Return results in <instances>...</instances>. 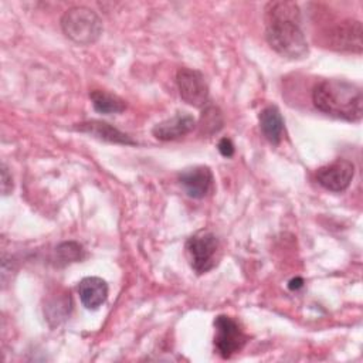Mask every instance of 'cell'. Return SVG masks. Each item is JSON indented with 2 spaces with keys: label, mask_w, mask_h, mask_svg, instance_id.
<instances>
[{
  "label": "cell",
  "mask_w": 363,
  "mask_h": 363,
  "mask_svg": "<svg viewBox=\"0 0 363 363\" xmlns=\"http://www.w3.org/2000/svg\"><path fill=\"white\" fill-rule=\"evenodd\" d=\"M265 38L269 47L288 60L306 57L309 48L301 28V10L294 1H269L265 6Z\"/></svg>",
  "instance_id": "6da1fadb"
},
{
  "label": "cell",
  "mask_w": 363,
  "mask_h": 363,
  "mask_svg": "<svg viewBox=\"0 0 363 363\" xmlns=\"http://www.w3.org/2000/svg\"><path fill=\"white\" fill-rule=\"evenodd\" d=\"M313 105L323 113L357 122L363 115L362 88L346 79H323L312 91Z\"/></svg>",
  "instance_id": "7a4b0ae2"
},
{
  "label": "cell",
  "mask_w": 363,
  "mask_h": 363,
  "mask_svg": "<svg viewBox=\"0 0 363 363\" xmlns=\"http://www.w3.org/2000/svg\"><path fill=\"white\" fill-rule=\"evenodd\" d=\"M61 28L74 43L91 45L102 34V21L94 10L85 6H75L62 14Z\"/></svg>",
  "instance_id": "3957f363"
},
{
  "label": "cell",
  "mask_w": 363,
  "mask_h": 363,
  "mask_svg": "<svg viewBox=\"0 0 363 363\" xmlns=\"http://www.w3.org/2000/svg\"><path fill=\"white\" fill-rule=\"evenodd\" d=\"M220 244L217 237L208 230L194 233L186 241V254L191 269L197 274H206L217 264V252Z\"/></svg>",
  "instance_id": "277c9868"
},
{
  "label": "cell",
  "mask_w": 363,
  "mask_h": 363,
  "mask_svg": "<svg viewBox=\"0 0 363 363\" xmlns=\"http://www.w3.org/2000/svg\"><path fill=\"white\" fill-rule=\"evenodd\" d=\"M362 33V23L359 20L346 18L329 27L323 34V43L335 51L360 54L363 50Z\"/></svg>",
  "instance_id": "5b68a950"
},
{
  "label": "cell",
  "mask_w": 363,
  "mask_h": 363,
  "mask_svg": "<svg viewBox=\"0 0 363 363\" xmlns=\"http://www.w3.org/2000/svg\"><path fill=\"white\" fill-rule=\"evenodd\" d=\"M214 347L223 359H230L247 343V335L231 316L218 315L214 319Z\"/></svg>",
  "instance_id": "8992f818"
},
{
  "label": "cell",
  "mask_w": 363,
  "mask_h": 363,
  "mask_svg": "<svg viewBox=\"0 0 363 363\" xmlns=\"http://www.w3.org/2000/svg\"><path fill=\"white\" fill-rule=\"evenodd\" d=\"M176 82L182 99L196 108H201L208 101V85L204 75L191 68H180L176 75Z\"/></svg>",
  "instance_id": "52a82bcc"
},
{
  "label": "cell",
  "mask_w": 363,
  "mask_h": 363,
  "mask_svg": "<svg viewBox=\"0 0 363 363\" xmlns=\"http://www.w3.org/2000/svg\"><path fill=\"white\" fill-rule=\"evenodd\" d=\"M354 176V164L346 159H336L330 164L322 166L316 170L318 183L329 191H345Z\"/></svg>",
  "instance_id": "ba28073f"
},
{
  "label": "cell",
  "mask_w": 363,
  "mask_h": 363,
  "mask_svg": "<svg viewBox=\"0 0 363 363\" xmlns=\"http://www.w3.org/2000/svg\"><path fill=\"white\" fill-rule=\"evenodd\" d=\"M179 183L191 199L206 197L213 187V173L207 166H194L179 173Z\"/></svg>",
  "instance_id": "9c48e42d"
},
{
  "label": "cell",
  "mask_w": 363,
  "mask_h": 363,
  "mask_svg": "<svg viewBox=\"0 0 363 363\" xmlns=\"http://www.w3.org/2000/svg\"><path fill=\"white\" fill-rule=\"evenodd\" d=\"M196 126V121L189 113H176L174 116L159 122L153 126L152 133L156 139L167 142V140H176L189 132L193 130Z\"/></svg>",
  "instance_id": "30bf717a"
},
{
  "label": "cell",
  "mask_w": 363,
  "mask_h": 363,
  "mask_svg": "<svg viewBox=\"0 0 363 363\" xmlns=\"http://www.w3.org/2000/svg\"><path fill=\"white\" fill-rule=\"evenodd\" d=\"M75 130L84 132L86 135H91L96 139L111 142V143H118V145H136V142L126 133L121 132L115 126L102 122V121H88V122H81L74 126Z\"/></svg>",
  "instance_id": "8fae6325"
},
{
  "label": "cell",
  "mask_w": 363,
  "mask_h": 363,
  "mask_svg": "<svg viewBox=\"0 0 363 363\" xmlns=\"http://www.w3.org/2000/svg\"><path fill=\"white\" fill-rule=\"evenodd\" d=\"M78 294L82 305L89 311H95L108 298V284L99 277H86L81 279Z\"/></svg>",
  "instance_id": "7c38bea8"
},
{
  "label": "cell",
  "mask_w": 363,
  "mask_h": 363,
  "mask_svg": "<svg viewBox=\"0 0 363 363\" xmlns=\"http://www.w3.org/2000/svg\"><path fill=\"white\" fill-rule=\"evenodd\" d=\"M262 135L272 145H278L284 133V119L279 109L275 105H269L259 112L258 116Z\"/></svg>",
  "instance_id": "4fadbf2b"
},
{
  "label": "cell",
  "mask_w": 363,
  "mask_h": 363,
  "mask_svg": "<svg viewBox=\"0 0 363 363\" xmlns=\"http://www.w3.org/2000/svg\"><path fill=\"white\" fill-rule=\"evenodd\" d=\"M89 98H91L94 109L104 115L121 113L126 108V104L122 98H119L118 95H113L111 92H106V91L94 89L89 92Z\"/></svg>",
  "instance_id": "5bb4252c"
},
{
  "label": "cell",
  "mask_w": 363,
  "mask_h": 363,
  "mask_svg": "<svg viewBox=\"0 0 363 363\" xmlns=\"http://www.w3.org/2000/svg\"><path fill=\"white\" fill-rule=\"evenodd\" d=\"M85 252L79 242L77 241H65L57 245L55 248V265L65 267L72 262H78L84 259Z\"/></svg>",
  "instance_id": "9a60e30c"
},
{
  "label": "cell",
  "mask_w": 363,
  "mask_h": 363,
  "mask_svg": "<svg viewBox=\"0 0 363 363\" xmlns=\"http://www.w3.org/2000/svg\"><path fill=\"white\" fill-rule=\"evenodd\" d=\"M223 113L221 111L214 106L210 105L207 108H204L200 121H199V129L201 135H213L217 133L221 128H223Z\"/></svg>",
  "instance_id": "2e32d148"
},
{
  "label": "cell",
  "mask_w": 363,
  "mask_h": 363,
  "mask_svg": "<svg viewBox=\"0 0 363 363\" xmlns=\"http://www.w3.org/2000/svg\"><path fill=\"white\" fill-rule=\"evenodd\" d=\"M47 309V316L48 319H55L57 323L60 322V319H65L67 313H69L71 309V296L69 292L68 294H62V296H57L54 298L48 306H45Z\"/></svg>",
  "instance_id": "e0dca14e"
},
{
  "label": "cell",
  "mask_w": 363,
  "mask_h": 363,
  "mask_svg": "<svg viewBox=\"0 0 363 363\" xmlns=\"http://www.w3.org/2000/svg\"><path fill=\"white\" fill-rule=\"evenodd\" d=\"M217 147H218V152H220L224 157H231V156L234 155V145H233L231 139H228V138H223V139L218 142Z\"/></svg>",
  "instance_id": "ac0fdd59"
},
{
  "label": "cell",
  "mask_w": 363,
  "mask_h": 363,
  "mask_svg": "<svg viewBox=\"0 0 363 363\" xmlns=\"http://www.w3.org/2000/svg\"><path fill=\"white\" fill-rule=\"evenodd\" d=\"M13 189V182H11V176H9V172H7V167L3 164L1 166V190H3V194H9Z\"/></svg>",
  "instance_id": "d6986e66"
}]
</instances>
